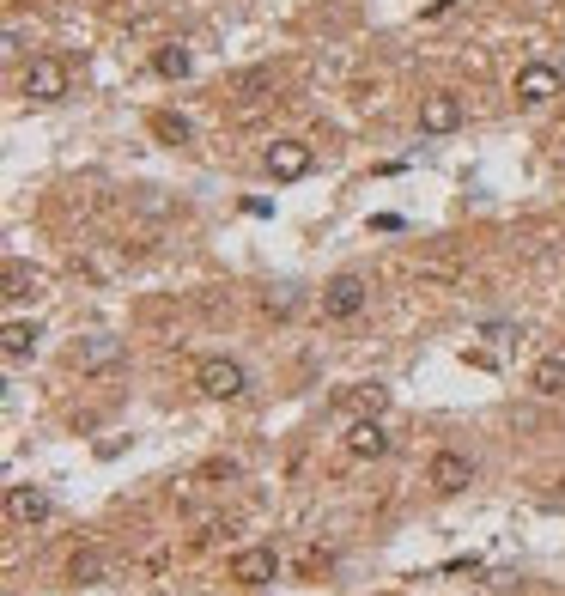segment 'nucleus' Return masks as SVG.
<instances>
[{
	"label": "nucleus",
	"mask_w": 565,
	"mask_h": 596,
	"mask_svg": "<svg viewBox=\"0 0 565 596\" xmlns=\"http://www.w3.org/2000/svg\"><path fill=\"white\" fill-rule=\"evenodd\" d=\"M195 390L213 396V402H237L250 390V371L237 359H225V353H207V359H195Z\"/></svg>",
	"instance_id": "1"
},
{
	"label": "nucleus",
	"mask_w": 565,
	"mask_h": 596,
	"mask_svg": "<svg viewBox=\"0 0 565 596\" xmlns=\"http://www.w3.org/2000/svg\"><path fill=\"white\" fill-rule=\"evenodd\" d=\"M310 165H316V153L304 140H268V153H262V171L274 177V183H298V177H310Z\"/></svg>",
	"instance_id": "2"
},
{
	"label": "nucleus",
	"mask_w": 565,
	"mask_h": 596,
	"mask_svg": "<svg viewBox=\"0 0 565 596\" xmlns=\"http://www.w3.org/2000/svg\"><path fill=\"white\" fill-rule=\"evenodd\" d=\"M365 280L359 274H335L329 286H322V317H329V323H353L359 311H365Z\"/></svg>",
	"instance_id": "3"
},
{
	"label": "nucleus",
	"mask_w": 565,
	"mask_h": 596,
	"mask_svg": "<svg viewBox=\"0 0 565 596\" xmlns=\"http://www.w3.org/2000/svg\"><path fill=\"white\" fill-rule=\"evenodd\" d=\"M25 98H31V104H61V98H67V61L37 55V61L25 67Z\"/></svg>",
	"instance_id": "4"
},
{
	"label": "nucleus",
	"mask_w": 565,
	"mask_h": 596,
	"mask_svg": "<svg viewBox=\"0 0 565 596\" xmlns=\"http://www.w3.org/2000/svg\"><path fill=\"white\" fill-rule=\"evenodd\" d=\"M565 92V80H559V67L553 61H523L517 67V104H547V98H559Z\"/></svg>",
	"instance_id": "5"
},
{
	"label": "nucleus",
	"mask_w": 565,
	"mask_h": 596,
	"mask_svg": "<svg viewBox=\"0 0 565 596\" xmlns=\"http://www.w3.org/2000/svg\"><path fill=\"white\" fill-rule=\"evenodd\" d=\"M49 511H55V499L43 487H7V524L37 530V524H49Z\"/></svg>",
	"instance_id": "6"
},
{
	"label": "nucleus",
	"mask_w": 565,
	"mask_h": 596,
	"mask_svg": "<svg viewBox=\"0 0 565 596\" xmlns=\"http://www.w3.org/2000/svg\"><path fill=\"white\" fill-rule=\"evenodd\" d=\"M462 128V98L456 92H426L420 98V134H456Z\"/></svg>",
	"instance_id": "7"
},
{
	"label": "nucleus",
	"mask_w": 565,
	"mask_h": 596,
	"mask_svg": "<svg viewBox=\"0 0 565 596\" xmlns=\"http://www.w3.org/2000/svg\"><path fill=\"white\" fill-rule=\"evenodd\" d=\"M274 572H280L274 548H237V554H231V578H237V584H250V590L274 584Z\"/></svg>",
	"instance_id": "8"
},
{
	"label": "nucleus",
	"mask_w": 565,
	"mask_h": 596,
	"mask_svg": "<svg viewBox=\"0 0 565 596\" xmlns=\"http://www.w3.org/2000/svg\"><path fill=\"white\" fill-rule=\"evenodd\" d=\"M426 481H432L438 493H462V487L474 481V463H468L462 451H438V457H432V469H426Z\"/></svg>",
	"instance_id": "9"
},
{
	"label": "nucleus",
	"mask_w": 565,
	"mask_h": 596,
	"mask_svg": "<svg viewBox=\"0 0 565 596\" xmlns=\"http://www.w3.org/2000/svg\"><path fill=\"white\" fill-rule=\"evenodd\" d=\"M347 451H353V457H383V451H389V432L377 426V414L347 426Z\"/></svg>",
	"instance_id": "10"
},
{
	"label": "nucleus",
	"mask_w": 565,
	"mask_h": 596,
	"mask_svg": "<svg viewBox=\"0 0 565 596\" xmlns=\"http://www.w3.org/2000/svg\"><path fill=\"white\" fill-rule=\"evenodd\" d=\"M529 390L535 396H565V353H547L529 365Z\"/></svg>",
	"instance_id": "11"
},
{
	"label": "nucleus",
	"mask_w": 565,
	"mask_h": 596,
	"mask_svg": "<svg viewBox=\"0 0 565 596\" xmlns=\"http://www.w3.org/2000/svg\"><path fill=\"white\" fill-rule=\"evenodd\" d=\"M0 353H7V365L31 359L37 353V323H7V329H0Z\"/></svg>",
	"instance_id": "12"
},
{
	"label": "nucleus",
	"mask_w": 565,
	"mask_h": 596,
	"mask_svg": "<svg viewBox=\"0 0 565 596\" xmlns=\"http://www.w3.org/2000/svg\"><path fill=\"white\" fill-rule=\"evenodd\" d=\"M152 67H158V80H189V67H195V55L183 49V43H165L152 55Z\"/></svg>",
	"instance_id": "13"
},
{
	"label": "nucleus",
	"mask_w": 565,
	"mask_h": 596,
	"mask_svg": "<svg viewBox=\"0 0 565 596\" xmlns=\"http://www.w3.org/2000/svg\"><path fill=\"white\" fill-rule=\"evenodd\" d=\"M152 134L165 140V146H189V134H195V128H189L183 116H171V110H158V116H152Z\"/></svg>",
	"instance_id": "14"
},
{
	"label": "nucleus",
	"mask_w": 565,
	"mask_h": 596,
	"mask_svg": "<svg viewBox=\"0 0 565 596\" xmlns=\"http://www.w3.org/2000/svg\"><path fill=\"white\" fill-rule=\"evenodd\" d=\"M383 402H389V390H383V384H353V390L341 396V408H347V414H353V408H371V414H377Z\"/></svg>",
	"instance_id": "15"
},
{
	"label": "nucleus",
	"mask_w": 565,
	"mask_h": 596,
	"mask_svg": "<svg viewBox=\"0 0 565 596\" xmlns=\"http://www.w3.org/2000/svg\"><path fill=\"white\" fill-rule=\"evenodd\" d=\"M31 292H37V274L25 280V268H19V262H7V298H31Z\"/></svg>",
	"instance_id": "16"
},
{
	"label": "nucleus",
	"mask_w": 565,
	"mask_h": 596,
	"mask_svg": "<svg viewBox=\"0 0 565 596\" xmlns=\"http://www.w3.org/2000/svg\"><path fill=\"white\" fill-rule=\"evenodd\" d=\"M98 578H104V560L98 554H79L73 560V584H98Z\"/></svg>",
	"instance_id": "17"
}]
</instances>
